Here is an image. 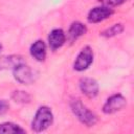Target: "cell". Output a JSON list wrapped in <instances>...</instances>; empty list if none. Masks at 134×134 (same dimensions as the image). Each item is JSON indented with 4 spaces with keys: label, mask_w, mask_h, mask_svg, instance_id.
I'll return each instance as SVG.
<instances>
[{
    "label": "cell",
    "mask_w": 134,
    "mask_h": 134,
    "mask_svg": "<svg viewBox=\"0 0 134 134\" xmlns=\"http://www.w3.org/2000/svg\"><path fill=\"white\" fill-rule=\"evenodd\" d=\"M92 61H93V51L89 46H85L77 54L73 67L77 71H83L91 65Z\"/></svg>",
    "instance_id": "4"
},
{
    "label": "cell",
    "mask_w": 134,
    "mask_h": 134,
    "mask_svg": "<svg viewBox=\"0 0 134 134\" xmlns=\"http://www.w3.org/2000/svg\"><path fill=\"white\" fill-rule=\"evenodd\" d=\"M1 49H2V45H1V43H0V51H1Z\"/></svg>",
    "instance_id": "17"
},
{
    "label": "cell",
    "mask_w": 134,
    "mask_h": 134,
    "mask_svg": "<svg viewBox=\"0 0 134 134\" xmlns=\"http://www.w3.org/2000/svg\"><path fill=\"white\" fill-rule=\"evenodd\" d=\"M12 97L15 102H18V103H29L30 100V95L25 92V91H21V90H17V91H14L13 94H12Z\"/></svg>",
    "instance_id": "14"
},
{
    "label": "cell",
    "mask_w": 134,
    "mask_h": 134,
    "mask_svg": "<svg viewBox=\"0 0 134 134\" xmlns=\"http://www.w3.org/2000/svg\"><path fill=\"white\" fill-rule=\"evenodd\" d=\"M122 30H124V25L121 23H116V24H113L111 27L102 31L100 35L105 38H111L116 35H119L120 32H122Z\"/></svg>",
    "instance_id": "13"
},
{
    "label": "cell",
    "mask_w": 134,
    "mask_h": 134,
    "mask_svg": "<svg viewBox=\"0 0 134 134\" xmlns=\"http://www.w3.org/2000/svg\"><path fill=\"white\" fill-rule=\"evenodd\" d=\"M125 1H126V0H98V2H100L104 6H108V7L120 5V4L124 3Z\"/></svg>",
    "instance_id": "15"
},
{
    "label": "cell",
    "mask_w": 134,
    "mask_h": 134,
    "mask_svg": "<svg viewBox=\"0 0 134 134\" xmlns=\"http://www.w3.org/2000/svg\"><path fill=\"white\" fill-rule=\"evenodd\" d=\"M126 105H127V100L121 94H113L104 104L103 111L106 114L115 113V112L121 110Z\"/></svg>",
    "instance_id": "5"
},
{
    "label": "cell",
    "mask_w": 134,
    "mask_h": 134,
    "mask_svg": "<svg viewBox=\"0 0 134 134\" xmlns=\"http://www.w3.org/2000/svg\"><path fill=\"white\" fill-rule=\"evenodd\" d=\"M86 31H87V28H86V26L83 23H81V22H73L70 25L69 29H68L67 39L69 41H74L77 38H80L83 35H85Z\"/></svg>",
    "instance_id": "10"
},
{
    "label": "cell",
    "mask_w": 134,
    "mask_h": 134,
    "mask_svg": "<svg viewBox=\"0 0 134 134\" xmlns=\"http://www.w3.org/2000/svg\"><path fill=\"white\" fill-rule=\"evenodd\" d=\"M22 63H25V61L21 55H17V54L3 55L0 58V70L14 69L16 66Z\"/></svg>",
    "instance_id": "9"
},
{
    "label": "cell",
    "mask_w": 134,
    "mask_h": 134,
    "mask_svg": "<svg viewBox=\"0 0 134 134\" xmlns=\"http://www.w3.org/2000/svg\"><path fill=\"white\" fill-rule=\"evenodd\" d=\"M8 103L4 99H0V115L5 113L7 110H8Z\"/></svg>",
    "instance_id": "16"
},
{
    "label": "cell",
    "mask_w": 134,
    "mask_h": 134,
    "mask_svg": "<svg viewBox=\"0 0 134 134\" xmlns=\"http://www.w3.org/2000/svg\"><path fill=\"white\" fill-rule=\"evenodd\" d=\"M13 73L15 79L24 85H29L32 84L36 79H37V73L35 70H32L28 65H26L25 63L19 64L18 66H16L13 69Z\"/></svg>",
    "instance_id": "3"
},
{
    "label": "cell",
    "mask_w": 134,
    "mask_h": 134,
    "mask_svg": "<svg viewBox=\"0 0 134 134\" xmlns=\"http://www.w3.org/2000/svg\"><path fill=\"white\" fill-rule=\"evenodd\" d=\"M113 14V9L108 6H97L92 8L88 13V21L91 23L100 22L107 18H109Z\"/></svg>",
    "instance_id": "7"
},
{
    "label": "cell",
    "mask_w": 134,
    "mask_h": 134,
    "mask_svg": "<svg viewBox=\"0 0 134 134\" xmlns=\"http://www.w3.org/2000/svg\"><path fill=\"white\" fill-rule=\"evenodd\" d=\"M52 121L53 115L51 110L46 106H42L37 110L34 116V119L31 121V129L35 132H42L49 126H51Z\"/></svg>",
    "instance_id": "2"
},
{
    "label": "cell",
    "mask_w": 134,
    "mask_h": 134,
    "mask_svg": "<svg viewBox=\"0 0 134 134\" xmlns=\"http://www.w3.org/2000/svg\"><path fill=\"white\" fill-rule=\"evenodd\" d=\"M69 105L73 114L77 117V119L82 124L86 125L87 127H92L96 124L97 121L96 115L92 111H90L79 98H72Z\"/></svg>",
    "instance_id": "1"
},
{
    "label": "cell",
    "mask_w": 134,
    "mask_h": 134,
    "mask_svg": "<svg viewBox=\"0 0 134 134\" xmlns=\"http://www.w3.org/2000/svg\"><path fill=\"white\" fill-rule=\"evenodd\" d=\"M30 54L37 61H43L46 57V46L42 40H37L30 47Z\"/></svg>",
    "instance_id": "11"
},
{
    "label": "cell",
    "mask_w": 134,
    "mask_h": 134,
    "mask_svg": "<svg viewBox=\"0 0 134 134\" xmlns=\"http://www.w3.org/2000/svg\"><path fill=\"white\" fill-rule=\"evenodd\" d=\"M81 91L87 96V97H95L98 93V84L94 79L91 77H83L80 80L79 83Z\"/></svg>",
    "instance_id": "6"
},
{
    "label": "cell",
    "mask_w": 134,
    "mask_h": 134,
    "mask_svg": "<svg viewBox=\"0 0 134 134\" xmlns=\"http://www.w3.org/2000/svg\"><path fill=\"white\" fill-rule=\"evenodd\" d=\"M0 133H8V134H16L17 133L18 134V133H25V130L16 124L3 122L0 125Z\"/></svg>",
    "instance_id": "12"
},
{
    "label": "cell",
    "mask_w": 134,
    "mask_h": 134,
    "mask_svg": "<svg viewBox=\"0 0 134 134\" xmlns=\"http://www.w3.org/2000/svg\"><path fill=\"white\" fill-rule=\"evenodd\" d=\"M65 41H66V35L60 28H55L51 30V32L48 36V43L52 50L60 48L65 43Z\"/></svg>",
    "instance_id": "8"
}]
</instances>
